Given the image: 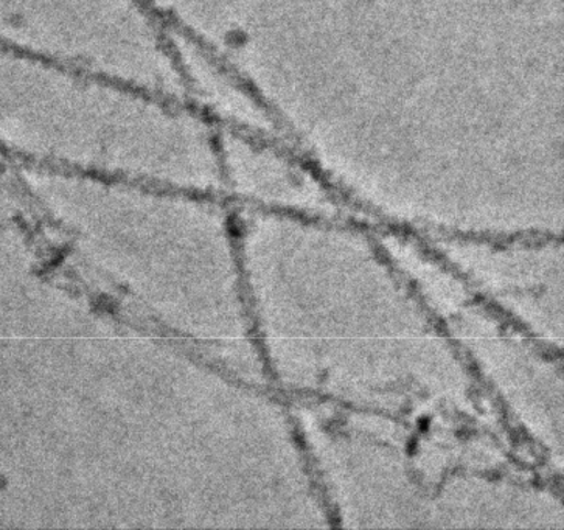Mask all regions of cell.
Returning <instances> with one entry per match:
<instances>
[{
    "mask_svg": "<svg viewBox=\"0 0 564 530\" xmlns=\"http://www.w3.org/2000/svg\"><path fill=\"white\" fill-rule=\"evenodd\" d=\"M96 0H0V47L59 60L72 52L74 7L90 9Z\"/></svg>",
    "mask_w": 564,
    "mask_h": 530,
    "instance_id": "1",
    "label": "cell"
}]
</instances>
